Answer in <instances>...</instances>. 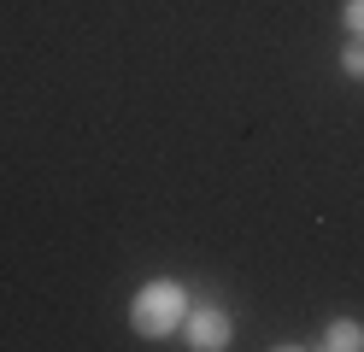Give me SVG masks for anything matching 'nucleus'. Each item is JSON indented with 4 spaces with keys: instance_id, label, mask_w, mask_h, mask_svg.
I'll list each match as a JSON object with an SVG mask.
<instances>
[{
    "instance_id": "obj_4",
    "label": "nucleus",
    "mask_w": 364,
    "mask_h": 352,
    "mask_svg": "<svg viewBox=\"0 0 364 352\" xmlns=\"http://www.w3.org/2000/svg\"><path fill=\"white\" fill-rule=\"evenodd\" d=\"M341 70H347V77H358V82H364V36H358V41L347 47V53H341Z\"/></svg>"
},
{
    "instance_id": "obj_1",
    "label": "nucleus",
    "mask_w": 364,
    "mask_h": 352,
    "mask_svg": "<svg viewBox=\"0 0 364 352\" xmlns=\"http://www.w3.org/2000/svg\"><path fill=\"white\" fill-rule=\"evenodd\" d=\"M182 323V288L176 282H147L141 294H135V329L141 335H171V329Z\"/></svg>"
},
{
    "instance_id": "obj_2",
    "label": "nucleus",
    "mask_w": 364,
    "mask_h": 352,
    "mask_svg": "<svg viewBox=\"0 0 364 352\" xmlns=\"http://www.w3.org/2000/svg\"><path fill=\"white\" fill-rule=\"evenodd\" d=\"M188 346H200V352L230 346V317H223V311H194L188 317Z\"/></svg>"
},
{
    "instance_id": "obj_3",
    "label": "nucleus",
    "mask_w": 364,
    "mask_h": 352,
    "mask_svg": "<svg viewBox=\"0 0 364 352\" xmlns=\"http://www.w3.org/2000/svg\"><path fill=\"white\" fill-rule=\"evenodd\" d=\"M323 346H329V352H358V346H364V329H358L353 317H335V323L323 329Z\"/></svg>"
},
{
    "instance_id": "obj_5",
    "label": "nucleus",
    "mask_w": 364,
    "mask_h": 352,
    "mask_svg": "<svg viewBox=\"0 0 364 352\" xmlns=\"http://www.w3.org/2000/svg\"><path fill=\"white\" fill-rule=\"evenodd\" d=\"M341 18H347L353 36H364V0H347V12H341Z\"/></svg>"
}]
</instances>
